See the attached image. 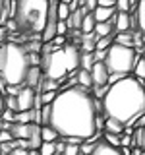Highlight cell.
Masks as SVG:
<instances>
[{"mask_svg": "<svg viewBox=\"0 0 145 155\" xmlns=\"http://www.w3.org/2000/svg\"><path fill=\"white\" fill-rule=\"evenodd\" d=\"M97 118H99V105L95 95L81 85H74L60 89L56 99L50 103L48 126H52L64 140H89L99 130Z\"/></svg>", "mask_w": 145, "mask_h": 155, "instance_id": "obj_1", "label": "cell"}, {"mask_svg": "<svg viewBox=\"0 0 145 155\" xmlns=\"http://www.w3.org/2000/svg\"><path fill=\"white\" fill-rule=\"evenodd\" d=\"M101 110L105 118H116L122 124H134L145 114V89L141 80L124 76L114 84H108L101 97Z\"/></svg>", "mask_w": 145, "mask_h": 155, "instance_id": "obj_2", "label": "cell"}, {"mask_svg": "<svg viewBox=\"0 0 145 155\" xmlns=\"http://www.w3.org/2000/svg\"><path fill=\"white\" fill-rule=\"evenodd\" d=\"M50 0H14L10 18L16 23V31L27 39H39L47 25Z\"/></svg>", "mask_w": 145, "mask_h": 155, "instance_id": "obj_3", "label": "cell"}, {"mask_svg": "<svg viewBox=\"0 0 145 155\" xmlns=\"http://www.w3.org/2000/svg\"><path fill=\"white\" fill-rule=\"evenodd\" d=\"M81 60V51L76 43H66L64 47H54L50 52L41 54V64L39 68L43 70V76L48 80H54L62 85V80L68 78L72 72H77Z\"/></svg>", "mask_w": 145, "mask_h": 155, "instance_id": "obj_4", "label": "cell"}, {"mask_svg": "<svg viewBox=\"0 0 145 155\" xmlns=\"http://www.w3.org/2000/svg\"><path fill=\"white\" fill-rule=\"evenodd\" d=\"M31 68L29 52L21 43H2L0 45V78L6 85L25 87V76Z\"/></svg>", "mask_w": 145, "mask_h": 155, "instance_id": "obj_5", "label": "cell"}, {"mask_svg": "<svg viewBox=\"0 0 145 155\" xmlns=\"http://www.w3.org/2000/svg\"><path fill=\"white\" fill-rule=\"evenodd\" d=\"M137 58L139 56H137L134 47H124V45H118V43H112L106 48V54H105L103 62H105L110 76L124 78V76H130L134 72V66L137 62Z\"/></svg>", "mask_w": 145, "mask_h": 155, "instance_id": "obj_6", "label": "cell"}, {"mask_svg": "<svg viewBox=\"0 0 145 155\" xmlns=\"http://www.w3.org/2000/svg\"><path fill=\"white\" fill-rule=\"evenodd\" d=\"M16 97H18V113L19 110L35 109V97H37L35 89H31V87H21V91H19Z\"/></svg>", "mask_w": 145, "mask_h": 155, "instance_id": "obj_7", "label": "cell"}, {"mask_svg": "<svg viewBox=\"0 0 145 155\" xmlns=\"http://www.w3.org/2000/svg\"><path fill=\"white\" fill-rule=\"evenodd\" d=\"M97 41H99V37L95 35V31H91V33H81L79 41H77V47H79L81 52H95Z\"/></svg>", "mask_w": 145, "mask_h": 155, "instance_id": "obj_8", "label": "cell"}, {"mask_svg": "<svg viewBox=\"0 0 145 155\" xmlns=\"http://www.w3.org/2000/svg\"><path fill=\"white\" fill-rule=\"evenodd\" d=\"M43 70L39 66H31L29 68V72H27V76H25V87H31V89H39V85H41V81H43Z\"/></svg>", "mask_w": 145, "mask_h": 155, "instance_id": "obj_9", "label": "cell"}, {"mask_svg": "<svg viewBox=\"0 0 145 155\" xmlns=\"http://www.w3.org/2000/svg\"><path fill=\"white\" fill-rule=\"evenodd\" d=\"M43 143V138H41V124H35L33 122L29 126V138H27V149H39Z\"/></svg>", "mask_w": 145, "mask_h": 155, "instance_id": "obj_10", "label": "cell"}, {"mask_svg": "<svg viewBox=\"0 0 145 155\" xmlns=\"http://www.w3.org/2000/svg\"><path fill=\"white\" fill-rule=\"evenodd\" d=\"M91 155H122V151H120V147H114V145L106 143L105 140H99V142L95 143Z\"/></svg>", "mask_w": 145, "mask_h": 155, "instance_id": "obj_11", "label": "cell"}, {"mask_svg": "<svg viewBox=\"0 0 145 155\" xmlns=\"http://www.w3.org/2000/svg\"><path fill=\"white\" fill-rule=\"evenodd\" d=\"M33 124V122H31ZM31 124H19V122H12L8 128V132L12 134L14 140H27L29 138V126Z\"/></svg>", "mask_w": 145, "mask_h": 155, "instance_id": "obj_12", "label": "cell"}, {"mask_svg": "<svg viewBox=\"0 0 145 155\" xmlns=\"http://www.w3.org/2000/svg\"><path fill=\"white\" fill-rule=\"evenodd\" d=\"M114 31L116 33L130 31V12H116V16H114Z\"/></svg>", "mask_w": 145, "mask_h": 155, "instance_id": "obj_13", "label": "cell"}, {"mask_svg": "<svg viewBox=\"0 0 145 155\" xmlns=\"http://www.w3.org/2000/svg\"><path fill=\"white\" fill-rule=\"evenodd\" d=\"M114 14H116V8H103V6H97V8L93 10V18H95L97 23H101V21H110V19L114 18Z\"/></svg>", "mask_w": 145, "mask_h": 155, "instance_id": "obj_14", "label": "cell"}, {"mask_svg": "<svg viewBox=\"0 0 145 155\" xmlns=\"http://www.w3.org/2000/svg\"><path fill=\"white\" fill-rule=\"evenodd\" d=\"M103 128H105V132H108V134H116V136H120V134H124L126 124H122L120 120H116V118H105Z\"/></svg>", "mask_w": 145, "mask_h": 155, "instance_id": "obj_15", "label": "cell"}, {"mask_svg": "<svg viewBox=\"0 0 145 155\" xmlns=\"http://www.w3.org/2000/svg\"><path fill=\"white\" fill-rule=\"evenodd\" d=\"M134 14L137 18V31L141 35H145V0H139V4L134 10Z\"/></svg>", "mask_w": 145, "mask_h": 155, "instance_id": "obj_16", "label": "cell"}, {"mask_svg": "<svg viewBox=\"0 0 145 155\" xmlns=\"http://www.w3.org/2000/svg\"><path fill=\"white\" fill-rule=\"evenodd\" d=\"M76 80H77V85L85 87V89L93 87V80H91V72H89V70H83V68H79V70L76 72Z\"/></svg>", "mask_w": 145, "mask_h": 155, "instance_id": "obj_17", "label": "cell"}, {"mask_svg": "<svg viewBox=\"0 0 145 155\" xmlns=\"http://www.w3.org/2000/svg\"><path fill=\"white\" fill-rule=\"evenodd\" d=\"M95 35L97 37H108V35H112L114 33V27H112V23H108V21H101V23H95Z\"/></svg>", "mask_w": 145, "mask_h": 155, "instance_id": "obj_18", "label": "cell"}, {"mask_svg": "<svg viewBox=\"0 0 145 155\" xmlns=\"http://www.w3.org/2000/svg\"><path fill=\"white\" fill-rule=\"evenodd\" d=\"M114 43L124 47H134V31H124V33H116L114 35Z\"/></svg>", "mask_w": 145, "mask_h": 155, "instance_id": "obj_19", "label": "cell"}, {"mask_svg": "<svg viewBox=\"0 0 145 155\" xmlns=\"http://www.w3.org/2000/svg\"><path fill=\"white\" fill-rule=\"evenodd\" d=\"M41 138H43V142H56L60 136H58V132L52 126H41Z\"/></svg>", "mask_w": 145, "mask_h": 155, "instance_id": "obj_20", "label": "cell"}, {"mask_svg": "<svg viewBox=\"0 0 145 155\" xmlns=\"http://www.w3.org/2000/svg\"><path fill=\"white\" fill-rule=\"evenodd\" d=\"M95 18H93V12H87L83 16V21H81V33H91L95 29Z\"/></svg>", "mask_w": 145, "mask_h": 155, "instance_id": "obj_21", "label": "cell"}, {"mask_svg": "<svg viewBox=\"0 0 145 155\" xmlns=\"http://www.w3.org/2000/svg\"><path fill=\"white\" fill-rule=\"evenodd\" d=\"M134 78H137V80H145V56H139L137 62H135L134 66Z\"/></svg>", "mask_w": 145, "mask_h": 155, "instance_id": "obj_22", "label": "cell"}, {"mask_svg": "<svg viewBox=\"0 0 145 155\" xmlns=\"http://www.w3.org/2000/svg\"><path fill=\"white\" fill-rule=\"evenodd\" d=\"M93 64H95V54H93V52H81L79 66L83 68V70H89V72H91V68H93Z\"/></svg>", "mask_w": 145, "mask_h": 155, "instance_id": "obj_23", "label": "cell"}, {"mask_svg": "<svg viewBox=\"0 0 145 155\" xmlns=\"http://www.w3.org/2000/svg\"><path fill=\"white\" fill-rule=\"evenodd\" d=\"M41 89H43V91H58V89H60V84H58V81H54V80H48V78H43Z\"/></svg>", "mask_w": 145, "mask_h": 155, "instance_id": "obj_24", "label": "cell"}, {"mask_svg": "<svg viewBox=\"0 0 145 155\" xmlns=\"http://www.w3.org/2000/svg\"><path fill=\"white\" fill-rule=\"evenodd\" d=\"M37 151H39V155H54V151H56L54 142H43Z\"/></svg>", "mask_w": 145, "mask_h": 155, "instance_id": "obj_25", "label": "cell"}, {"mask_svg": "<svg viewBox=\"0 0 145 155\" xmlns=\"http://www.w3.org/2000/svg\"><path fill=\"white\" fill-rule=\"evenodd\" d=\"M4 109H10V110H14V113H18V97L16 95L4 97Z\"/></svg>", "mask_w": 145, "mask_h": 155, "instance_id": "obj_26", "label": "cell"}, {"mask_svg": "<svg viewBox=\"0 0 145 155\" xmlns=\"http://www.w3.org/2000/svg\"><path fill=\"white\" fill-rule=\"evenodd\" d=\"M112 37L114 35H108V37H101L99 41H97V47H95V51H106L110 45H112Z\"/></svg>", "mask_w": 145, "mask_h": 155, "instance_id": "obj_27", "label": "cell"}, {"mask_svg": "<svg viewBox=\"0 0 145 155\" xmlns=\"http://www.w3.org/2000/svg\"><path fill=\"white\" fill-rule=\"evenodd\" d=\"M56 14H58V19H68V16H70V6L64 4V2H58Z\"/></svg>", "mask_w": 145, "mask_h": 155, "instance_id": "obj_28", "label": "cell"}, {"mask_svg": "<svg viewBox=\"0 0 145 155\" xmlns=\"http://www.w3.org/2000/svg\"><path fill=\"white\" fill-rule=\"evenodd\" d=\"M56 95H58V91H43L41 93V103L43 105H50L52 101L56 99Z\"/></svg>", "mask_w": 145, "mask_h": 155, "instance_id": "obj_29", "label": "cell"}, {"mask_svg": "<svg viewBox=\"0 0 145 155\" xmlns=\"http://www.w3.org/2000/svg\"><path fill=\"white\" fill-rule=\"evenodd\" d=\"M93 147H95V143L91 140H83L79 145V151H81V155H91L93 153Z\"/></svg>", "mask_w": 145, "mask_h": 155, "instance_id": "obj_30", "label": "cell"}, {"mask_svg": "<svg viewBox=\"0 0 145 155\" xmlns=\"http://www.w3.org/2000/svg\"><path fill=\"white\" fill-rule=\"evenodd\" d=\"M103 140H105L106 143L114 145V147H120V136H116V134H108V132H105V134H103Z\"/></svg>", "mask_w": 145, "mask_h": 155, "instance_id": "obj_31", "label": "cell"}, {"mask_svg": "<svg viewBox=\"0 0 145 155\" xmlns=\"http://www.w3.org/2000/svg\"><path fill=\"white\" fill-rule=\"evenodd\" d=\"M79 145H81V143H66V147H64V155H81Z\"/></svg>", "mask_w": 145, "mask_h": 155, "instance_id": "obj_32", "label": "cell"}, {"mask_svg": "<svg viewBox=\"0 0 145 155\" xmlns=\"http://www.w3.org/2000/svg\"><path fill=\"white\" fill-rule=\"evenodd\" d=\"M66 33H68L66 19H58V23H56V35H66Z\"/></svg>", "mask_w": 145, "mask_h": 155, "instance_id": "obj_33", "label": "cell"}, {"mask_svg": "<svg viewBox=\"0 0 145 155\" xmlns=\"http://www.w3.org/2000/svg\"><path fill=\"white\" fill-rule=\"evenodd\" d=\"M116 12H130V0H116Z\"/></svg>", "mask_w": 145, "mask_h": 155, "instance_id": "obj_34", "label": "cell"}, {"mask_svg": "<svg viewBox=\"0 0 145 155\" xmlns=\"http://www.w3.org/2000/svg\"><path fill=\"white\" fill-rule=\"evenodd\" d=\"M14 116H16V113H14V110L4 109V110H2V114H0V118H2L4 122H14Z\"/></svg>", "mask_w": 145, "mask_h": 155, "instance_id": "obj_35", "label": "cell"}, {"mask_svg": "<svg viewBox=\"0 0 145 155\" xmlns=\"http://www.w3.org/2000/svg\"><path fill=\"white\" fill-rule=\"evenodd\" d=\"M52 45L54 47H64L66 45V35H56L52 39Z\"/></svg>", "mask_w": 145, "mask_h": 155, "instance_id": "obj_36", "label": "cell"}, {"mask_svg": "<svg viewBox=\"0 0 145 155\" xmlns=\"http://www.w3.org/2000/svg\"><path fill=\"white\" fill-rule=\"evenodd\" d=\"M12 134L8 132V130H2V132H0V143H6V142H12Z\"/></svg>", "mask_w": 145, "mask_h": 155, "instance_id": "obj_37", "label": "cell"}, {"mask_svg": "<svg viewBox=\"0 0 145 155\" xmlns=\"http://www.w3.org/2000/svg\"><path fill=\"white\" fill-rule=\"evenodd\" d=\"M97 6H103V8H116V0H99Z\"/></svg>", "mask_w": 145, "mask_h": 155, "instance_id": "obj_38", "label": "cell"}, {"mask_svg": "<svg viewBox=\"0 0 145 155\" xmlns=\"http://www.w3.org/2000/svg\"><path fill=\"white\" fill-rule=\"evenodd\" d=\"M21 91L19 85H6V95H18Z\"/></svg>", "mask_w": 145, "mask_h": 155, "instance_id": "obj_39", "label": "cell"}, {"mask_svg": "<svg viewBox=\"0 0 145 155\" xmlns=\"http://www.w3.org/2000/svg\"><path fill=\"white\" fill-rule=\"evenodd\" d=\"M6 41H8V29H6V25H0V45Z\"/></svg>", "mask_w": 145, "mask_h": 155, "instance_id": "obj_40", "label": "cell"}, {"mask_svg": "<svg viewBox=\"0 0 145 155\" xmlns=\"http://www.w3.org/2000/svg\"><path fill=\"white\" fill-rule=\"evenodd\" d=\"M97 2H99V0H83V6L89 10V12H93V10L97 8Z\"/></svg>", "mask_w": 145, "mask_h": 155, "instance_id": "obj_41", "label": "cell"}, {"mask_svg": "<svg viewBox=\"0 0 145 155\" xmlns=\"http://www.w3.org/2000/svg\"><path fill=\"white\" fill-rule=\"evenodd\" d=\"M2 110H4V93L0 91V114H2Z\"/></svg>", "mask_w": 145, "mask_h": 155, "instance_id": "obj_42", "label": "cell"}, {"mask_svg": "<svg viewBox=\"0 0 145 155\" xmlns=\"http://www.w3.org/2000/svg\"><path fill=\"white\" fill-rule=\"evenodd\" d=\"M6 4H8V0H0V14H2V10H4Z\"/></svg>", "mask_w": 145, "mask_h": 155, "instance_id": "obj_43", "label": "cell"}, {"mask_svg": "<svg viewBox=\"0 0 145 155\" xmlns=\"http://www.w3.org/2000/svg\"><path fill=\"white\" fill-rule=\"evenodd\" d=\"M27 155H39V151H37V149H29Z\"/></svg>", "mask_w": 145, "mask_h": 155, "instance_id": "obj_44", "label": "cell"}, {"mask_svg": "<svg viewBox=\"0 0 145 155\" xmlns=\"http://www.w3.org/2000/svg\"><path fill=\"white\" fill-rule=\"evenodd\" d=\"M58 2H64V4H70L72 0H58Z\"/></svg>", "mask_w": 145, "mask_h": 155, "instance_id": "obj_45", "label": "cell"}, {"mask_svg": "<svg viewBox=\"0 0 145 155\" xmlns=\"http://www.w3.org/2000/svg\"><path fill=\"white\" fill-rule=\"evenodd\" d=\"M54 155H64V153H58V151H54Z\"/></svg>", "mask_w": 145, "mask_h": 155, "instance_id": "obj_46", "label": "cell"}, {"mask_svg": "<svg viewBox=\"0 0 145 155\" xmlns=\"http://www.w3.org/2000/svg\"><path fill=\"white\" fill-rule=\"evenodd\" d=\"M141 84H143V89H145V80H143V81H141Z\"/></svg>", "mask_w": 145, "mask_h": 155, "instance_id": "obj_47", "label": "cell"}, {"mask_svg": "<svg viewBox=\"0 0 145 155\" xmlns=\"http://www.w3.org/2000/svg\"><path fill=\"white\" fill-rule=\"evenodd\" d=\"M141 155H145V151H141Z\"/></svg>", "mask_w": 145, "mask_h": 155, "instance_id": "obj_48", "label": "cell"}, {"mask_svg": "<svg viewBox=\"0 0 145 155\" xmlns=\"http://www.w3.org/2000/svg\"><path fill=\"white\" fill-rule=\"evenodd\" d=\"M0 155H2V153H0Z\"/></svg>", "mask_w": 145, "mask_h": 155, "instance_id": "obj_49", "label": "cell"}]
</instances>
